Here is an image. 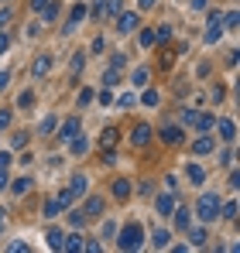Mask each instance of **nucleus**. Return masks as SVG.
<instances>
[{"instance_id": "obj_1", "label": "nucleus", "mask_w": 240, "mask_h": 253, "mask_svg": "<svg viewBox=\"0 0 240 253\" xmlns=\"http://www.w3.org/2000/svg\"><path fill=\"white\" fill-rule=\"evenodd\" d=\"M117 247L120 250H141L144 247V226L141 222H127L123 229H117Z\"/></svg>"}, {"instance_id": "obj_2", "label": "nucleus", "mask_w": 240, "mask_h": 253, "mask_svg": "<svg viewBox=\"0 0 240 253\" xmlns=\"http://www.w3.org/2000/svg\"><path fill=\"white\" fill-rule=\"evenodd\" d=\"M220 195L216 192H202L199 202H196V219L199 222H216V215H220Z\"/></svg>"}, {"instance_id": "obj_3", "label": "nucleus", "mask_w": 240, "mask_h": 253, "mask_svg": "<svg viewBox=\"0 0 240 253\" xmlns=\"http://www.w3.org/2000/svg\"><path fill=\"white\" fill-rule=\"evenodd\" d=\"M182 120L192 126V130H202V133H206V130H213V124H216V117H213V113H196V110H185V113H182Z\"/></svg>"}, {"instance_id": "obj_4", "label": "nucleus", "mask_w": 240, "mask_h": 253, "mask_svg": "<svg viewBox=\"0 0 240 253\" xmlns=\"http://www.w3.org/2000/svg\"><path fill=\"white\" fill-rule=\"evenodd\" d=\"M223 38V14L220 10H209V28H206V44H216Z\"/></svg>"}, {"instance_id": "obj_5", "label": "nucleus", "mask_w": 240, "mask_h": 253, "mask_svg": "<svg viewBox=\"0 0 240 253\" xmlns=\"http://www.w3.org/2000/svg\"><path fill=\"white\" fill-rule=\"evenodd\" d=\"M141 28V17L134 14V10H120L117 14V31L120 35H130V31H137Z\"/></svg>"}, {"instance_id": "obj_6", "label": "nucleus", "mask_w": 240, "mask_h": 253, "mask_svg": "<svg viewBox=\"0 0 240 253\" xmlns=\"http://www.w3.org/2000/svg\"><path fill=\"white\" fill-rule=\"evenodd\" d=\"M172 222H175L179 233H185V229L192 226V212L185 209V206H175V209H172Z\"/></svg>"}, {"instance_id": "obj_7", "label": "nucleus", "mask_w": 240, "mask_h": 253, "mask_svg": "<svg viewBox=\"0 0 240 253\" xmlns=\"http://www.w3.org/2000/svg\"><path fill=\"white\" fill-rule=\"evenodd\" d=\"M148 140H151V126H148V124L130 126V144H134V147H144Z\"/></svg>"}, {"instance_id": "obj_8", "label": "nucleus", "mask_w": 240, "mask_h": 253, "mask_svg": "<svg viewBox=\"0 0 240 253\" xmlns=\"http://www.w3.org/2000/svg\"><path fill=\"white\" fill-rule=\"evenodd\" d=\"M172 209H175V195L172 192H161L158 199H155V212L158 215H172Z\"/></svg>"}, {"instance_id": "obj_9", "label": "nucleus", "mask_w": 240, "mask_h": 253, "mask_svg": "<svg viewBox=\"0 0 240 253\" xmlns=\"http://www.w3.org/2000/svg\"><path fill=\"white\" fill-rule=\"evenodd\" d=\"M82 17H86V3H76V7H72V14H69V21H65V28H62V31H65V35H72V31H76V24H82Z\"/></svg>"}, {"instance_id": "obj_10", "label": "nucleus", "mask_w": 240, "mask_h": 253, "mask_svg": "<svg viewBox=\"0 0 240 253\" xmlns=\"http://www.w3.org/2000/svg\"><path fill=\"white\" fill-rule=\"evenodd\" d=\"M48 72H52V55H38L35 65H31V76H35V79H45Z\"/></svg>"}, {"instance_id": "obj_11", "label": "nucleus", "mask_w": 240, "mask_h": 253, "mask_svg": "<svg viewBox=\"0 0 240 253\" xmlns=\"http://www.w3.org/2000/svg\"><path fill=\"white\" fill-rule=\"evenodd\" d=\"M31 185H35V181H31L28 174H21V178H14V181H7V188H10L14 195H28V192H31Z\"/></svg>"}, {"instance_id": "obj_12", "label": "nucleus", "mask_w": 240, "mask_h": 253, "mask_svg": "<svg viewBox=\"0 0 240 253\" xmlns=\"http://www.w3.org/2000/svg\"><path fill=\"white\" fill-rule=\"evenodd\" d=\"M216 130H220V137L227 140V144H234L237 140V126H234V120H220V124H213Z\"/></svg>"}, {"instance_id": "obj_13", "label": "nucleus", "mask_w": 240, "mask_h": 253, "mask_svg": "<svg viewBox=\"0 0 240 253\" xmlns=\"http://www.w3.org/2000/svg\"><path fill=\"white\" fill-rule=\"evenodd\" d=\"M86 185H89V178H86V174H76V178L69 181V188H65V192H69L72 199H79V195H86Z\"/></svg>"}, {"instance_id": "obj_14", "label": "nucleus", "mask_w": 240, "mask_h": 253, "mask_svg": "<svg viewBox=\"0 0 240 253\" xmlns=\"http://www.w3.org/2000/svg\"><path fill=\"white\" fill-rule=\"evenodd\" d=\"M69 151H72L76 158H82V154L89 151V140L82 137V130H79V133H76V137H69Z\"/></svg>"}, {"instance_id": "obj_15", "label": "nucleus", "mask_w": 240, "mask_h": 253, "mask_svg": "<svg viewBox=\"0 0 240 253\" xmlns=\"http://www.w3.org/2000/svg\"><path fill=\"white\" fill-rule=\"evenodd\" d=\"M100 212H103V199H100V195H93V199L82 206V215H86V219H96Z\"/></svg>"}, {"instance_id": "obj_16", "label": "nucleus", "mask_w": 240, "mask_h": 253, "mask_svg": "<svg viewBox=\"0 0 240 253\" xmlns=\"http://www.w3.org/2000/svg\"><path fill=\"white\" fill-rule=\"evenodd\" d=\"M158 137L165 140V144H179V140H182V126H161Z\"/></svg>"}, {"instance_id": "obj_17", "label": "nucleus", "mask_w": 240, "mask_h": 253, "mask_svg": "<svg viewBox=\"0 0 240 253\" xmlns=\"http://www.w3.org/2000/svg\"><path fill=\"white\" fill-rule=\"evenodd\" d=\"M216 151V140L213 137H199L196 144H192V154H213Z\"/></svg>"}, {"instance_id": "obj_18", "label": "nucleus", "mask_w": 240, "mask_h": 253, "mask_svg": "<svg viewBox=\"0 0 240 253\" xmlns=\"http://www.w3.org/2000/svg\"><path fill=\"white\" fill-rule=\"evenodd\" d=\"M82 240L79 233H69V236H62V250H69V253H76V250H82Z\"/></svg>"}, {"instance_id": "obj_19", "label": "nucleus", "mask_w": 240, "mask_h": 253, "mask_svg": "<svg viewBox=\"0 0 240 253\" xmlns=\"http://www.w3.org/2000/svg\"><path fill=\"white\" fill-rule=\"evenodd\" d=\"M45 247H48V250H62V229L52 226V229L45 233Z\"/></svg>"}, {"instance_id": "obj_20", "label": "nucleus", "mask_w": 240, "mask_h": 253, "mask_svg": "<svg viewBox=\"0 0 240 253\" xmlns=\"http://www.w3.org/2000/svg\"><path fill=\"white\" fill-rule=\"evenodd\" d=\"M168 240H172V233H168V229H155V233H151V247H155V250H165V247H168Z\"/></svg>"}, {"instance_id": "obj_21", "label": "nucleus", "mask_w": 240, "mask_h": 253, "mask_svg": "<svg viewBox=\"0 0 240 253\" xmlns=\"http://www.w3.org/2000/svg\"><path fill=\"white\" fill-rule=\"evenodd\" d=\"M114 199H120V202L130 199V181H127V178H117V181H114Z\"/></svg>"}, {"instance_id": "obj_22", "label": "nucleus", "mask_w": 240, "mask_h": 253, "mask_svg": "<svg viewBox=\"0 0 240 253\" xmlns=\"http://www.w3.org/2000/svg\"><path fill=\"white\" fill-rule=\"evenodd\" d=\"M79 130H82L79 120H65V124H62V130H59V137H62V140H69V137H76Z\"/></svg>"}, {"instance_id": "obj_23", "label": "nucleus", "mask_w": 240, "mask_h": 253, "mask_svg": "<svg viewBox=\"0 0 240 253\" xmlns=\"http://www.w3.org/2000/svg\"><path fill=\"white\" fill-rule=\"evenodd\" d=\"M31 106H35V92L31 89H21L17 92V110H31Z\"/></svg>"}, {"instance_id": "obj_24", "label": "nucleus", "mask_w": 240, "mask_h": 253, "mask_svg": "<svg viewBox=\"0 0 240 253\" xmlns=\"http://www.w3.org/2000/svg\"><path fill=\"white\" fill-rule=\"evenodd\" d=\"M148 76H151V72L141 65V69H134V72H130V83L137 85V89H144V85H148Z\"/></svg>"}, {"instance_id": "obj_25", "label": "nucleus", "mask_w": 240, "mask_h": 253, "mask_svg": "<svg viewBox=\"0 0 240 253\" xmlns=\"http://www.w3.org/2000/svg\"><path fill=\"white\" fill-rule=\"evenodd\" d=\"M100 144H103V151H110V147L117 144V130H114V126H107V130L100 133Z\"/></svg>"}, {"instance_id": "obj_26", "label": "nucleus", "mask_w": 240, "mask_h": 253, "mask_svg": "<svg viewBox=\"0 0 240 253\" xmlns=\"http://www.w3.org/2000/svg\"><path fill=\"white\" fill-rule=\"evenodd\" d=\"M185 174H189V181H192V185H202V181H206V171H202L199 165H189Z\"/></svg>"}, {"instance_id": "obj_27", "label": "nucleus", "mask_w": 240, "mask_h": 253, "mask_svg": "<svg viewBox=\"0 0 240 253\" xmlns=\"http://www.w3.org/2000/svg\"><path fill=\"white\" fill-rule=\"evenodd\" d=\"M55 17H59V3H55V0H52V3H48V7H45V10H41V21H45V24H52V21H55Z\"/></svg>"}, {"instance_id": "obj_28", "label": "nucleus", "mask_w": 240, "mask_h": 253, "mask_svg": "<svg viewBox=\"0 0 240 253\" xmlns=\"http://www.w3.org/2000/svg\"><path fill=\"white\" fill-rule=\"evenodd\" d=\"M59 212H62V202H59V199H48V202H45V215H48V219H55Z\"/></svg>"}, {"instance_id": "obj_29", "label": "nucleus", "mask_w": 240, "mask_h": 253, "mask_svg": "<svg viewBox=\"0 0 240 253\" xmlns=\"http://www.w3.org/2000/svg\"><path fill=\"white\" fill-rule=\"evenodd\" d=\"M185 233H189V229H185ZM189 243H192V247H206V233H202V229H192V233H189Z\"/></svg>"}, {"instance_id": "obj_30", "label": "nucleus", "mask_w": 240, "mask_h": 253, "mask_svg": "<svg viewBox=\"0 0 240 253\" xmlns=\"http://www.w3.org/2000/svg\"><path fill=\"white\" fill-rule=\"evenodd\" d=\"M141 106H158V92H155V89H144V96H141Z\"/></svg>"}, {"instance_id": "obj_31", "label": "nucleus", "mask_w": 240, "mask_h": 253, "mask_svg": "<svg viewBox=\"0 0 240 253\" xmlns=\"http://www.w3.org/2000/svg\"><path fill=\"white\" fill-rule=\"evenodd\" d=\"M120 83V69H107L103 72V85H117Z\"/></svg>"}, {"instance_id": "obj_32", "label": "nucleus", "mask_w": 240, "mask_h": 253, "mask_svg": "<svg viewBox=\"0 0 240 253\" xmlns=\"http://www.w3.org/2000/svg\"><path fill=\"white\" fill-rule=\"evenodd\" d=\"M55 126H59V120H55V117H45V120L38 124V133H52Z\"/></svg>"}, {"instance_id": "obj_33", "label": "nucleus", "mask_w": 240, "mask_h": 253, "mask_svg": "<svg viewBox=\"0 0 240 253\" xmlns=\"http://www.w3.org/2000/svg\"><path fill=\"white\" fill-rule=\"evenodd\" d=\"M120 110H130V106H137V99H134V92H127V96H120V99H114Z\"/></svg>"}, {"instance_id": "obj_34", "label": "nucleus", "mask_w": 240, "mask_h": 253, "mask_svg": "<svg viewBox=\"0 0 240 253\" xmlns=\"http://www.w3.org/2000/svg\"><path fill=\"white\" fill-rule=\"evenodd\" d=\"M114 236H117V222L107 219V222H103V240H114Z\"/></svg>"}, {"instance_id": "obj_35", "label": "nucleus", "mask_w": 240, "mask_h": 253, "mask_svg": "<svg viewBox=\"0 0 240 253\" xmlns=\"http://www.w3.org/2000/svg\"><path fill=\"white\" fill-rule=\"evenodd\" d=\"M168 38H172V28H168V24H161L158 31H155V42H161V44H165Z\"/></svg>"}, {"instance_id": "obj_36", "label": "nucleus", "mask_w": 240, "mask_h": 253, "mask_svg": "<svg viewBox=\"0 0 240 253\" xmlns=\"http://www.w3.org/2000/svg\"><path fill=\"white\" fill-rule=\"evenodd\" d=\"M237 24H240V14H237V10H230V14L223 17V28H237Z\"/></svg>"}, {"instance_id": "obj_37", "label": "nucleus", "mask_w": 240, "mask_h": 253, "mask_svg": "<svg viewBox=\"0 0 240 253\" xmlns=\"http://www.w3.org/2000/svg\"><path fill=\"white\" fill-rule=\"evenodd\" d=\"M220 165H223V168H230V165H234V147H227V151L220 154Z\"/></svg>"}, {"instance_id": "obj_38", "label": "nucleus", "mask_w": 240, "mask_h": 253, "mask_svg": "<svg viewBox=\"0 0 240 253\" xmlns=\"http://www.w3.org/2000/svg\"><path fill=\"white\" fill-rule=\"evenodd\" d=\"M155 44V31H141V48H151Z\"/></svg>"}, {"instance_id": "obj_39", "label": "nucleus", "mask_w": 240, "mask_h": 253, "mask_svg": "<svg viewBox=\"0 0 240 253\" xmlns=\"http://www.w3.org/2000/svg\"><path fill=\"white\" fill-rule=\"evenodd\" d=\"M69 222H72V226L79 229L82 222H86V215H82V209H79V212H69Z\"/></svg>"}, {"instance_id": "obj_40", "label": "nucleus", "mask_w": 240, "mask_h": 253, "mask_svg": "<svg viewBox=\"0 0 240 253\" xmlns=\"http://www.w3.org/2000/svg\"><path fill=\"white\" fill-rule=\"evenodd\" d=\"M93 103V89H82L79 92V106H89Z\"/></svg>"}, {"instance_id": "obj_41", "label": "nucleus", "mask_w": 240, "mask_h": 253, "mask_svg": "<svg viewBox=\"0 0 240 253\" xmlns=\"http://www.w3.org/2000/svg\"><path fill=\"white\" fill-rule=\"evenodd\" d=\"M82 65H86V58H82V55H72V72H76V76L82 72Z\"/></svg>"}, {"instance_id": "obj_42", "label": "nucleus", "mask_w": 240, "mask_h": 253, "mask_svg": "<svg viewBox=\"0 0 240 253\" xmlns=\"http://www.w3.org/2000/svg\"><path fill=\"white\" fill-rule=\"evenodd\" d=\"M100 103H103V106H110V103H114V92H110V85L100 92Z\"/></svg>"}, {"instance_id": "obj_43", "label": "nucleus", "mask_w": 240, "mask_h": 253, "mask_svg": "<svg viewBox=\"0 0 240 253\" xmlns=\"http://www.w3.org/2000/svg\"><path fill=\"white\" fill-rule=\"evenodd\" d=\"M7 250H10V253H21V250H28V243H21V240H14V243H7Z\"/></svg>"}, {"instance_id": "obj_44", "label": "nucleus", "mask_w": 240, "mask_h": 253, "mask_svg": "<svg viewBox=\"0 0 240 253\" xmlns=\"http://www.w3.org/2000/svg\"><path fill=\"white\" fill-rule=\"evenodd\" d=\"M10 161H14V158H10L7 151H0V171H7V165H10Z\"/></svg>"}, {"instance_id": "obj_45", "label": "nucleus", "mask_w": 240, "mask_h": 253, "mask_svg": "<svg viewBox=\"0 0 240 253\" xmlns=\"http://www.w3.org/2000/svg\"><path fill=\"white\" fill-rule=\"evenodd\" d=\"M10 126V110H0V130Z\"/></svg>"}, {"instance_id": "obj_46", "label": "nucleus", "mask_w": 240, "mask_h": 253, "mask_svg": "<svg viewBox=\"0 0 240 253\" xmlns=\"http://www.w3.org/2000/svg\"><path fill=\"white\" fill-rule=\"evenodd\" d=\"M14 147H28V133H17L14 137Z\"/></svg>"}, {"instance_id": "obj_47", "label": "nucleus", "mask_w": 240, "mask_h": 253, "mask_svg": "<svg viewBox=\"0 0 240 253\" xmlns=\"http://www.w3.org/2000/svg\"><path fill=\"white\" fill-rule=\"evenodd\" d=\"M48 3H52V0H31V10H45Z\"/></svg>"}, {"instance_id": "obj_48", "label": "nucleus", "mask_w": 240, "mask_h": 253, "mask_svg": "<svg viewBox=\"0 0 240 253\" xmlns=\"http://www.w3.org/2000/svg\"><path fill=\"white\" fill-rule=\"evenodd\" d=\"M7 21H10V10H0V31L7 28Z\"/></svg>"}, {"instance_id": "obj_49", "label": "nucleus", "mask_w": 240, "mask_h": 253, "mask_svg": "<svg viewBox=\"0 0 240 253\" xmlns=\"http://www.w3.org/2000/svg\"><path fill=\"white\" fill-rule=\"evenodd\" d=\"M7 83H10V72H0V92L7 89Z\"/></svg>"}, {"instance_id": "obj_50", "label": "nucleus", "mask_w": 240, "mask_h": 253, "mask_svg": "<svg viewBox=\"0 0 240 253\" xmlns=\"http://www.w3.org/2000/svg\"><path fill=\"white\" fill-rule=\"evenodd\" d=\"M7 48H10V38H7V35H0V55H3Z\"/></svg>"}, {"instance_id": "obj_51", "label": "nucleus", "mask_w": 240, "mask_h": 253, "mask_svg": "<svg viewBox=\"0 0 240 253\" xmlns=\"http://www.w3.org/2000/svg\"><path fill=\"white\" fill-rule=\"evenodd\" d=\"M192 10H206V0H192Z\"/></svg>"}, {"instance_id": "obj_52", "label": "nucleus", "mask_w": 240, "mask_h": 253, "mask_svg": "<svg viewBox=\"0 0 240 253\" xmlns=\"http://www.w3.org/2000/svg\"><path fill=\"white\" fill-rule=\"evenodd\" d=\"M7 188V171H0V192Z\"/></svg>"}, {"instance_id": "obj_53", "label": "nucleus", "mask_w": 240, "mask_h": 253, "mask_svg": "<svg viewBox=\"0 0 240 253\" xmlns=\"http://www.w3.org/2000/svg\"><path fill=\"white\" fill-rule=\"evenodd\" d=\"M155 3H158V0H141V7H155Z\"/></svg>"}, {"instance_id": "obj_54", "label": "nucleus", "mask_w": 240, "mask_h": 253, "mask_svg": "<svg viewBox=\"0 0 240 253\" xmlns=\"http://www.w3.org/2000/svg\"><path fill=\"white\" fill-rule=\"evenodd\" d=\"M3 222H7V215H3V209H0V233H3Z\"/></svg>"}]
</instances>
